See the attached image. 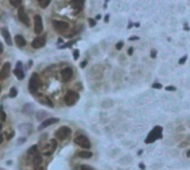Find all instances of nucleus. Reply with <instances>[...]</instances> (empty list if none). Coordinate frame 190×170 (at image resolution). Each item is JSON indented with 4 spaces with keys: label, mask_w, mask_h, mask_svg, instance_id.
I'll return each instance as SVG.
<instances>
[{
    "label": "nucleus",
    "mask_w": 190,
    "mask_h": 170,
    "mask_svg": "<svg viewBox=\"0 0 190 170\" xmlns=\"http://www.w3.org/2000/svg\"><path fill=\"white\" fill-rule=\"evenodd\" d=\"M74 41H70V42H68V43H66V45H64V46H61L60 48L61 49H64V48H66V47H70V46H72V43H74Z\"/></svg>",
    "instance_id": "nucleus-33"
},
{
    "label": "nucleus",
    "mask_w": 190,
    "mask_h": 170,
    "mask_svg": "<svg viewBox=\"0 0 190 170\" xmlns=\"http://www.w3.org/2000/svg\"><path fill=\"white\" fill-rule=\"evenodd\" d=\"M150 57H151L152 59H156V57H157V50H156V49H151V51H150Z\"/></svg>",
    "instance_id": "nucleus-28"
},
{
    "label": "nucleus",
    "mask_w": 190,
    "mask_h": 170,
    "mask_svg": "<svg viewBox=\"0 0 190 170\" xmlns=\"http://www.w3.org/2000/svg\"><path fill=\"white\" fill-rule=\"evenodd\" d=\"M46 45V38L45 37H37L35 38L31 42V47H33V49H39V48H42V47H45Z\"/></svg>",
    "instance_id": "nucleus-11"
},
{
    "label": "nucleus",
    "mask_w": 190,
    "mask_h": 170,
    "mask_svg": "<svg viewBox=\"0 0 190 170\" xmlns=\"http://www.w3.org/2000/svg\"><path fill=\"white\" fill-rule=\"evenodd\" d=\"M132 54H134V48H132V47H130V48H129V50H128V55L131 56V55H132Z\"/></svg>",
    "instance_id": "nucleus-39"
},
{
    "label": "nucleus",
    "mask_w": 190,
    "mask_h": 170,
    "mask_svg": "<svg viewBox=\"0 0 190 170\" xmlns=\"http://www.w3.org/2000/svg\"><path fill=\"white\" fill-rule=\"evenodd\" d=\"M10 69H11V64H10L9 61H7V62H5V64H2V67H1V69H0V80H1V81H4V80H6V79L9 77Z\"/></svg>",
    "instance_id": "nucleus-9"
},
{
    "label": "nucleus",
    "mask_w": 190,
    "mask_h": 170,
    "mask_svg": "<svg viewBox=\"0 0 190 170\" xmlns=\"http://www.w3.org/2000/svg\"><path fill=\"white\" fill-rule=\"evenodd\" d=\"M52 27L55 28L57 31L65 32L68 31L70 29V25L67 21H64V20H53L52 21Z\"/></svg>",
    "instance_id": "nucleus-6"
},
{
    "label": "nucleus",
    "mask_w": 190,
    "mask_h": 170,
    "mask_svg": "<svg viewBox=\"0 0 190 170\" xmlns=\"http://www.w3.org/2000/svg\"><path fill=\"white\" fill-rule=\"evenodd\" d=\"M99 19H101V14H97V16H96V20H99Z\"/></svg>",
    "instance_id": "nucleus-43"
},
{
    "label": "nucleus",
    "mask_w": 190,
    "mask_h": 170,
    "mask_svg": "<svg viewBox=\"0 0 190 170\" xmlns=\"http://www.w3.org/2000/svg\"><path fill=\"white\" fill-rule=\"evenodd\" d=\"M74 58L76 60L79 58V50H77V49H76V50H74Z\"/></svg>",
    "instance_id": "nucleus-32"
},
{
    "label": "nucleus",
    "mask_w": 190,
    "mask_h": 170,
    "mask_svg": "<svg viewBox=\"0 0 190 170\" xmlns=\"http://www.w3.org/2000/svg\"><path fill=\"white\" fill-rule=\"evenodd\" d=\"M58 121H59V118H48V119L43 120L40 124V126L38 127V130H43V129H46L47 127H49L51 124H57Z\"/></svg>",
    "instance_id": "nucleus-12"
},
{
    "label": "nucleus",
    "mask_w": 190,
    "mask_h": 170,
    "mask_svg": "<svg viewBox=\"0 0 190 170\" xmlns=\"http://www.w3.org/2000/svg\"><path fill=\"white\" fill-rule=\"evenodd\" d=\"M124 46H125V42H124V41L117 42V43H116V49H117V50H121Z\"/></svg>",
    "instance_id": "nucleus-26"
},
{
    "label": "nucleus",
    "mask_w": 190,
    "mask_h": 170,
    "mask_svg": "<svg viewBox=\"0 0 190 170\" xmlns=\"http://www.w3.org/2000/svg\"><path fill=\"white\" fill-rule=\"evenodd\" d=\"M0 32H1V36H2L4 40L6 41V43H7L8 46H11V45H12V40H11V36H10L8 29L5 27H2L0 29Z\"/></svg>",
    "instance_id": "nucleus-15"
},
{
    "label": "nucleus",
    "mask_w": 190,
    "mask_h": 170,
    "mask_svg": "<svg viewBox=\"0 0 190 170\" xmlns=\"http://www.w3.org/2000/svg\"><path fill=\"white\" fill-rule=\"evenodd\" d=\"M138 39H139V37H137V36H132V37L129 38L130 41H134V40H138Z\"/></svg>",
    "instance_id": "nucleus-36"
},
{
    "label": "nucleus",
    "mask_w": 190,
    "mask_h": 170,
    "mask_svg": "<svg viewBox=\"0 0 190 170\" xmlns=\"http://www.w3.org/2000/svg\"><path fill=\"white\" fill-rule=\"evenodd\" d=\"M18 95V90H17V88L12 87L10 89V92H9V97L10 98H14V97H17Z\"/></svg>",
    "instance_id": "nucleus-23"
},
{
    "label": "nucleus",
    "mask_w": 190,
    "mask_h": 170,
    "mask_svg": "<svg viewBox=\"0 0 190 170\" xmlns=\"http://www.w3.org/2000/svg\"><path fill=\"white\" fill-rule=\"evenodd\" d=\"M37 96H38V99H39V102H40L41 105H46V106L50 107V108L53 107V103L51 102V100L49 99V98L42 96V95H38V93H37Z\"/></svg>",
    "instance_id": "nucleus-16"
},
{
    "label": "nucleus",
    "mask_w": 190,
    "mask_h": 170,
    "mask_svg": "<svg viewBox=\"0 0 190 170\" xmlns=\"http://www.w3.org/2000/svg\"><path fill=\"white\" fill-rule=\"evenodd\" d=\"M80 170H93L91 167H89V166H86V165H84V166H81V168H80Z\"/></svg>",
    "instance_id": "nucleus-31"
},
{
    "label": "nucleus",
    "mask_w": 190,
    "mask_h": 170,
    "mask_svg": "<svg viewBox=\"0 0 190 170\" xmlns=\"http://www.w3.org/2000/svg\"><path fill=\"white\" fill-rule=\"evenodd\" d=\"M14 76L17 77V79L19 80H22L25 78V72H23L22 70V62L21 61H18L17 64H16V69L14 70Z\"/></svg>",
    "instance_id": "nucleus-13"
},
{
    "label": "nucleus",
    "mask_w": 190,
    "mask_h": 170,
    "mask_svg": "<svg viewBox=\"0 0 190 170\" xmlns=\"http://www.w3.org/2000/svg\"><path fill=\"white\" fill-rule=\"evenodd\" d=\"M40 85H41V81H40V79H39V76H38V74L33 72V74L31 75L30 80H29V86H28L30 93H33V95H37Z\"/></svg>",
    "instance_id": "nucleus-2"
},
{
    "label": "nucleus",
    "mask_w": 190,
    "mask_h": 170,
    "mask_svg": "<svg viewBox=\"0 0 190 170\" xmlns=\"http://www.w3.org/2000/svg\"><path fill=\"white\" fill-rule=\"evenodd\" d=\"M166 90H167V91H175L176 88L172 87V86H168V87H166Z\"/></svg>",
    "instance_id": "nucleus-34"
},
{
    "label": "nucleus",
    "mask_w": 190,
    "mask_h": 170,
    "mask_svg": "<svg viewBox=\"0 0 190 170\" xmlns=\"http://www.w3.org/2000/svg\"><path fill=\"white\" fill-rule=\"evenodd\" d=\"M78 155H79V157H80V158H84V159H89V158H91V157H92V152L85 150V151H80Z\"/></svg>",
    "instance_id": "nucleus-18"
},
{
    "label": "nucleus",
    "mask_w": 190,
    "mask_h": 170,
    "mask_svg": "<svg viewBox=\"0 0 190 170\" xmlns=\"http://www.w3.org/2000/svg\"><path fill=\"white\" fill-rule=\"evenodd\" d=\"M18 19L25 26H27V27L30 26V20H29L28 14H27L26 10H25V7H22V6H20L18 8Z\"/></svg>",
    "instance_id": "nucleus-8"
},
{
    "label": "nucleus",
    "mask_w": 190,
    "mask_h": 170,
    "mask_svg": "<svg viewBox=\"0 0 190 170\" xmlns=\"http://www.w3.org/2000/svg\"><path fill=\"white\" fill-rule=\"evenodd\" d=\"M2 52H4V45L0 42V55H2Z\"/></svg>",
    "instance_id": "nucleus-40"
},
{
    "label": "nucleus",
    "mask_w": 190,
    "mask_h": 170,
    "mask_svg": "<svg viewBox=\"0 0 190 170\" xmlns=\"http://www.w3.org/2000/svg\"><path fill=\"white\" fill-rule=\"evenodd\" d=\"M187 59H188V57H187V56H183V57H182V58H181V59L178 61V64H183L186 61H187Z\"/></svg>",
    "instance_id": "nucleus-29"
},
{
    "label": "nucleus",
    "mask_w": 190,
    "mask_h": 170,
    "mask_svg": "<svg viewBox=\"0 0 190 170\" xmlns=\"http://www.w3.org/2000/svg\"><path fill=\"white\" fill-rule=\"evenodd\" d=\"M79 98H80V96H79L78 92L74 91V90H69V91L66 93L64 100H65L67 106L71 107V106H74V105H76V102L79 100Z\"/></svg>",
    "instance_id": "nucleus-3"
},
{
    "label": "nucleus",
    "mask_w": 190,
    "mask_h": 170,
    "mask_svg": "<svg viewBox=\"0 0 190 170\" xmlns=\"http://www.w3.org/2000/svg\"><path fill=\"white\" fill-rule=\"evenodd\" d=\"M109 21V14H106V17H105V22H108Z\"/></svg>",
    "instance_id": "nucleus-42"
},
{
    "label": "nucleus",
    "mask_w": 190,
    "mask_h": 170,
    "mask_svg": "<svg viewBox=\"0 0 190 170\" xmlns=\"http://www.w3.org/2000/svg\"><path fill=\"white\" fill-rule=\"evenodd\" d=\"M84 4H85V0H70V6L71 8L74 10V11H80L82 10L84 8Z\"/></svg>",
    "instance_id": "nucleus-14"
},
{
    "label": "nucleus",
    "mask_w": 190,
    "mask_h": 170,
    "mask_svg": "<svg viewBox=\"0 0 190 170\" xmlns=\"http://www.w3.org/2000/svg\"><path fill=\"white\" fill-rule=\"evenodd\" d=\"M187 157H190V150H188V151H187Z\"/></svg>",
    "instance_id": "nucleus-46"
},
{
    "label": "nucleus",
    "mask_w": 190,
    "mask_h": 170,
    "mask_svg": "<svg viewBox=\"0 0 190 170\" xmlns=\"http://www.w3.org/2000/svg\"><path fill=\"white\" fill-rule=\"evenodd\" d=\"M14 42H16V45L20 48H22L27 45V41H26V39L21 36V35H17L16 37H14Z\"/></svg>",
    "instance_id": "nucleus-17"
},
{
    "label": "nucleus",
    "mask_w": 190,
    "mask_h": 170,
    "mask_svg": "<svg viewBox=\"0 0 190 170\" xmlns=\"http://www.w3.org/2000/svg\"><path fill=\"white\" fill-rule=\"evenodd\" d=\"M87 62H88L87 60H85V61H82V62L80 64V67H81V68H85V67H86V64H87Z\"/></svg>",
    "instance_id": "nucleus-37"
},
{
    "label": "nucleus",
    "mask_w": 190,
    "mask_h": 170,
    "mask_svg": "<svg viewBox=\"0 0 190 170\" xmlns=\"http://www.w3.org/2000/svg\"><path fill=\"white\" fill-rule=\"evenodd\" d=\"M9 2L12 7H14V8H19V7L21 6L22 0H9Z\"/></svg>",
    "instance_id": "nucleus-20"
},
{
    "label": "nucleus",
    "mask_w": 190,
    "mask_h": 170,
    "mask_svg": "<svg viewBox=\"0 0 190 170\" xmlns=\"http://www.w3.org/2000/svg\"><path fill=\"white\" fill-rule=\"evenodd\" d=\"M6 112L4 111V107H1V122H5L6 121Z\"/></svg>",
    "instance_id": "nucleus-27"
},
{
    "label": "nucleus",
    "mask_w": 190,
    "mask_h": 170,
    "mask_svg": "<svg viewBox=\"0 0 190 170\" xmlns=\"http://www.w3.org/2000/svg\"><path fill=\"white\" fill-rule=\"evenodd\" d=\"M50 146H51V150H52V151H55V150H56V148H57V146H58L56 139H51V140H50Z\"/></svg>",
    "instance_id": "nucleus-24"
},
{
    "label": "nucleus",
    "mask_w": 190,
    "mask_h": 170,
    "mask_svg": "<svg viewBox=\"0 0 190 170\" xmlns=\"http://www.w3.org/2000/svg\"><path fill=\"white\" fill-rule=\"evenodd\" d=\"M33 30L37 35L43 31V22H42V18L40 14H36L33 18Z\"/></svg>",
    "instance_id": "nucleus-7"
},
{
    "label": "nucleus",
    "mask_w": 190,
    "mask_h": 170,
    "mask_svg": "<svg viewBox=\"0 0 190 170\" xmlns=\"http://www.w3.org/2000/svg\"><path fill=\"white\" fill-rule=\"evenodd\" d=\"M132 27H134V23H132V22H131V21H130L129 25H128V28H129V29H130V28H132Z\"/></svg>",
    "instance_id": "nucleus-44"
},
{
    "label": "nucleus",
    "mask_w": 190,
    "mask_h": 170,
    "mask_svg": "<svg viewBox=\"0 0 190 170\" xmlns=\"http://www.w3.org/2000/svg\"><path fill=\"white\" fill-rule=\"evenodd\" d=\"M25 140H26V138L21 139V140H19V141H18V143H23V141H25Z\"/></svg>",
    "instance_id": "nucleus-45"
},
{
    "label": "nucleus",
    "mask_w": 190,
    "mask_h": 170,
    "mask_svg": "<svg viewBox=\"0 0 190 170\" xmlns=\"http://www.w3.org/2000/svg\"><path fill=\"white\" fill-rule=\"evenodd\" d=\"M152 88H155V89H161V88H162V85H160V83L156 82V83H153V85H152Z\"/></svg>",
    "instance_id": "nucleus-30"
},
{
    "label": "nucleus",
    "mask_w": 190,
    "mask_h": 170,
    "mask_svg": "<svg viewBox=\"0 0 190 170\" xmlns=\"http://www.w3.org/2000/svg\"><path fill=\"white\" fill-rule=\"evenodd\" d=\"M74 143L78 145L79 147L84 148V149H90L91 148V143L90 140L87 138V136L85 135H78L76 138H74Z\"/></svg>",
    "instance_id": "nucleus-4"
},
{
    "label": "nucleus",
    "mask_w": 190,
    "mask_h": 170,
    "mask_svg": "<svg viewBox=\"0 0 190 170\" xmlns=\"http://www.w3.org/2000/svg\"><path fill=\"white\" fill-rule=\"evenodd\" d=\"M88 22H89V27H95V26L97 25V20H96V19H92V18H89Z\"/></svg>",
    "instance_id": "nucleus-25"
},
{
    "label": "nucleus",
    "mask_w": 190,
    "mask_h": 170,
    "mask_svg": "<svg viewBox=\"0 0 190 170\" xmlns=\"http://www.w3.org/2000/svg\"><path fill=\"white\" fill-rule=\"evenodd\" d=\"M42 161V157L39 156V155H35V158H33V163L37 166V165H40Z\"/></svg>",
    "instance_id": "nucleus-22"
},
{
    "label": "nucleus",
    "mask_w": 190,
    "mask_h": 170,
    "mask_svg": "<svg viewBox=\"0 0 190 170\" xmlns=\"http://www.w3.org/2000/svg\"><path fill=\"white\" fill-rule=\"evenodd\" d=\"M162 138V127L160 126H156L155 128L149 132V135L147 136V138L144 140L146 143H155L156 140Z\"/></svg>",
    "instance_id": "nucleus-1"
},
{
    "label": "nucleus",
    "mask_w": 190,
    "mask_h": 170,
    "mask_svg": "<svg viewBox=\"0 0 190 170\" xmlns=\"http://www.w3.org/2000/svg\"><path fill=\"white\" fill-rule=\"evenodd\" d=\"M74 78V69L70 67H66L65 69L61 70V79L64 82H69Z\"/></svg>",
    "instance_id": "nucleus-10"
},
{
    "label": "nucleus",
    "mask_w": 190,
    "mask_h": 170,
    "mask_svg": "<svg viewBox=\"0 0 190 170\" xmlns=\"http://www.w3.org/2000/svg\"><path fill=\"white\" fill-rule=\"evenodd\" d=\"M70 135H71V129H70L68 126H62V127H60V128L56 131L55 137L58 138L59 140H66Z\"/></svg>",
    "instance_id": "nucleus-5"
},
{
    "label": "nucleus",
    "mask_w": 190,
    "mask_h": 170,
    "mask_svg": "<svg viewBox=\"0 0 190 170\" xmlns=\"http://www.w3.org/2000/svg\"><path fill=\"white\" fill-rule=\"evenodd\" d=\"M139 168H140V169H142V170L146 169V167H144V165L142 163V162H141V163H139Z\"/></svg>",
    "instance_id": "nucleus-41"
},
{
    "label": "nucleus",
    "mask_w": 190,
    "mask_h": 170,
    "mask_svg": "<svg viewBox=\"0 0 190 170\" xmlns=\"http://www.w3.org/2000/svg\"><path fill=\"white\" fill-rule=\"evenodd\" d=\"M37 151H38L37 145H33V146H31V148L28 150V155H30V156H35V155L37 153Z\"/></svg>",
    "instance_id": "nucleus-21"
},
{
    "label": "nucleus",
    "mask_w": 190,
    "mask_h": 170,
    "mask_svg": "<svg viewBox=\"0 0 190 170\" xmlns=\"http://www.w3.org/2000/svg\"><path fill=\"white\" fill-rule=\"evenodd\" d=\"M183 28H185V30H187V31H190V27L188 26V23H187V22L183 25Z\"/></svg>",
    "instance_id": "nucleus-38"
},
{
    "label": "nucleus",
    "mask_w": 190,
    "mask_h": 170,
    "mask_svg": "<svg viewBox=\"0 0 190 170\" xmlns=\"http://www.w3.org/2000/svg\"><path fill=\"white\" fill-rule=\"evenodd\" d=\"M14 131H11V132H10V135H9V133L7 135V139H8V140H10V139H12V137H14Z\"/></svg>",
    "instance_id": "nucleus-35"
},
{
    "label": "nucleus",
    "mask_w": 190,
    "mask_h": 170,
    "mask_svg": "<svg viewBox=\"0 0 190 170\" xmlns=\"http://www.w3.org/2000/svg\"><path fill=\"white\" fill-rule=\"evenodd\" d=\"M37 1H38V4H39V6L45 9V8H47V7L49 6L51 0H37Z\"/></svg>",
    "instance_id": "nucleus-19"
}]
</instances>
